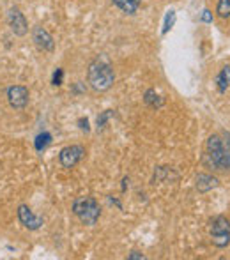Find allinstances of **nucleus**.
I'll use <instances>...</instances> for the list:
<instances>
[{"mask_svg": "<svg viewBox=\"0 0 230 260\" xmlns=\"http://www.w3.org/2000/svg\"><path fill=\"white\" fill-rule=\"evenodd\" d=\"M83 157H85V147H83V145H78V144L65 145V147L58 152V163H60L62 168L69 170V168H75Z\"/></svg>", "mask_w": 230, "mask_h": 260, "instance_id": "5", "label": "nucleus"}, {"mask_svg": "<svg viewBox=\"0 0 230 260\" xmlns=\"http://www.w3.org/2000/svg\"><path fill=\"white\" fill-rule=\"evenodd\" d=\"M112 115H114V112H112V110H107V112H105L103 115H101V117H97V126H100V127H103L105 124H107V120L110 119Z\"/></svg>", "mask_w": 230, "mask_h": 260, "instance_id": "18", "label": "nucleus"}, {"mask_svg": "<svg viewBox=\"0 0 230 260\" xmlns=\"http://www.w3.org/2000/svg\"><path fill=\"white\" fill-rule=\"evenodd\" d=\"M7 25H9L11 32L18 38H23L28 32V21L25 18V14L20 11V7L13 6L7 11Z\"/></svg>", "mask_w": 230, "mask_h": 260, "instance_id": "6", "label": "nucleus"}, {"mask_svg": "<svg viewBox=\"0 0 230 260\" xmlns=\"http://www.w3.org/2000/svg\"><path fill=\"white\" fill-rule=\"evenodd\" d=\"M18 221L21 223V225L25 226V229L28 230H39L43 226V223H45V219H43V216H38L32 212V209L27 206V204H21V206H18Z\"/></svg>", "mask_w": 230, "mask_h": 260, "instance_id": "9", "label": "nucleus"}, {"mask_svg": "<svg viewBox=\"0 0 230 260\" xmlns=\"http://www.w3.org/2000/svg\"><path fill=\"white\" fill-rule=\"evenodd\" d=\"M228 85H230V66H225L220 71V75L216 76V87H218V90L223 94L225 90L228 89Z\"/></svg>", "mask_w": 230, "mask_h": 260, "instance_id": "13", "label": "nucleus"}, {"mask_svg": "<svg viewBox=\"0 0 230 260\" xmlns=\"http://www.w3.org/2000/svg\"><path fill=\"white\" fill-rule=\"evenodd\" d=\"M145 255H142L140 251H131L129 255H127V260H144Z\"/></svg>", "mask_w": 230, "mask_h": 260, "instance_id": "20", "label": "nucleus"}, {"mask_svg": "<svg viewBox=\"0 0 230 260\" xmlns=\"http://www.w3.org/2000/svg\"><path fill=\"white\" fill-rule=\"evenodd\" d=\"M144 101H145V105L151 106V108H154V110L161 108V106L165 105V100H163L161 96H158L154 89L145 90V94H144Z\"/></svg>", "mask_w": 230, "mask_h": 260, "instance_id": "12", "label": "nucleus"}, {"mask_svg": "<svg viewBox=\"0 0 230 260\" xmlns=\"http://www.w3.org/2000/svg\"><path fill=\"white\" fill-rule=\"evenodd\" d=\"M62 78H64V69L58 68L55 73H53V78H52V85L60 87L62 85Z\"/></svg>", "mask_w": 230, "mask_h": 260, "instance_id": "17", "label": "nucleus"}, {"mask_svg": "<svg viewBox=\"0 0 230 260\" xmlns=\"http://www.w3.org/2000/svg\"><path fill=\"white\" fill-rule=\"evenodd\" d=\"M216 14L221 18V20H227V18H230V0H218Z\"/></svg>", "mask_w": 230, "mask_h": 260, "instance_id": "15", "label": "nucleus"}, {"mask_svg": "<svg viewBox=\"0 0 230 260\" xmlns=\"http://www.w3.org/2000/svg\"><path fill=\"white\" fill-rule=\"evenodd\" d=\"M6 98L11 108L23 110L25 106L28 105L30 92H28V89L25 85H11V87H7V90H6Z\"/></svg>", "mask_w": 230, "mask_h": 260, "instance_id": "7", "label": "nucleus"}, {"mask_svg": "<svg viewBox=\"0 0 230 260\" xmlns=\"http://www.w3.org/2000/svg\"><path fill=\"white\" fill-rule=\"evenodd\" d=\"M211 239L216 248H227L230 244V221L225 216H214L211 219Z\"/></svg>", "mask_w": 230, "mask_h": 260, "instance_id": "4", "label": "nucleus"}, {"mask_svg": "<svg viewBox=\"0 0 230 260\" xmlns=\"http://www.w3.org/2000/svg\"><path fill=\"white\" fill-rule=\"evenodd\" d=\"M50 142H52V135L50 133H41V135H38V138H36V149H38L39 152L41 151H45L46 149V145L50 144Z\"/></svg>", "mask_w": 230, "mask_h": 260, "instance_id": "16", "label": "nucleus"}, {"mask_svg": "<svg viewBox=\"0 0 230 260\" xmlns=\"http://www.w3.org/2000/svg\"><path fill=\"white\" fill-rule=\"evenodd\" d=\"M87 83L94 92H107L115 83V69L105 53L97 55L87 69Z\"/></svg>", "mask_w": 230, "mask_h": 260, "instance_id": "1", "label": "nucleus"}, {"mask_svg": "<svg viewBox=\"0 0 230 260\" xmlns=\"http://www.w3.org/2000/svg\"><path fill=\"white\" fill-rule=\"evenodd\" d=\"M71 211H73V214L87 226L96 225V221L101 216L100 204H97V200L92 199V197H78V199L73 202Z\"/></svg>", "mask_w": 230, "mask_h": 260, "instance_id": "3", "label": "nucleus"}, {"mask_svg": "<svg viewBox=\"0 0 230 260\" xmlns=\"http://www.w3.org/2000/svg\"><path fill=\"white\" fill-rule=\"evenodd\" d=\"M175 20H177V14H175L174 9H170L169 13H167V16H165V21H163V28H161L163 36H167V34H169V30H172V27L175 25Z\"/></svg>", "mask_w": 230, "mask_h": 260, "instance_id": "14", "label": "nucleus"}, {"mask_svg": "<svg viewBox=\"0 0 230 260\" xmlns=\"http://www.w3.org/2000/svg\"><path fill=\"white\" fill-rule=\"evenodd\" d=\"M112 2H114L124 14L133 16V14H137L138 9H140L142 0H112Z\"/></svg>", "mask_w": 230, "mask_h": 260, "instance_id": "11", "label": "nucleus"}, {"mask_svg": "<svg viewBox=\"0 0 230 260\" xmlns=\"http://www.w3.org/2000/svg\"><path fill=\"white\" fill-rule=\"evenodd\" d=\"M204 163L218 172H230V149L225 145L220 135H211L206 144Z\"/></svg>", "mask_w": 230, "mask_h": 260, "instance_id": "2", "label": "nucleus"}, {"mask_svg": "<svg viewBox=\"0 0 230 260\" xmlns=\"http://www.w3.org/2000/svg\"><path fill=\"white\" fill-rule=\"evenodd\" d=\"M200 20H202L204 23H213V13H211L209 9H204L202 14H200Z\"/></svg>", "mask_w": 230, "mask_h": 260, "instance_id": "19", "label": "nucleus"}, {"mask_svg": "<svg viewBox=\"0 0 230 260\" xmlns=\"http://www.w3.org/2000/svg\"><path fill=\"white\" fill-rule=\"evenodd\" d=\"M78 124H80V129L82 131H89V120L87 119H80Z\"/></svg>", "mask_w": 230, "mask_h": 260, "instance_id": "21", "label": "nucleus"}, {"mask_svg": "<svg viewBox=\"0 0 230 260\" xmlns=\"http://www.w3.org/2000/svg\"><path fill=\"white\" fill-rule=\"evenodd\" d=\"M32 41H34L36 48H38L39 52L52 53L53 50H55V41H53L52 34H50L45 27H41V25H36V27L32 28Z\"/></svg>", "mask_w": 230, "mask_h": 260, "instance_id": "8", "label": "nucleus"}, {"mask_svg": "<svg viewBox=\"0 0 230 260\" xmlns=\"http://www.w3.org/2000/svg\"><path fill=\"white\" fill-rule=\"evenodd\" d=\"M218 186H220V181H218L214 175L199 174V177H196V189H199L200 193H207V191H211V189L218 188Z\"/></svg>", "mask_w": 230, "mask_h": 260, "instance_id": "10", "label": "nucleus"}]
</instances>
